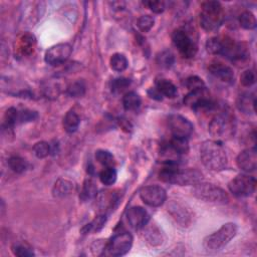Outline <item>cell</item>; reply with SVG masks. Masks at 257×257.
I'll return each mask as SVG.
<instances>
[{"label":"cell","instance_id":"1","mask_svg":"<svg viewBox=\"0 0 257 257\" xmlns=\"http://www.w3.org/2000/svg\"><path fill=\"white\" fill-rule=\"evenodd\" d=\"M202 173L196 169L181 170L177 164H166L160 171L159 178L163 182L180 186L196 185L202 181Z\"/></svg>","mask_w":257,"mask_h":257},{"label":"cell","instance_id":"2","mask_svg":"<svg viewBox=\"0 0 257 257\" xmlns=\"http://www.w3.org/2000/svg\"><path fill=\"white\" fill-rule=\"evenodd\" d=\"M200 158L205 167L215 172L224 170L228 164L224 148L216 141H206L202 144L200 148Z\"/></svg>","mask_w":257,"mask_h":257},{"label":"cell","instance_id":"3","mask_svg":"<svg viewBox=\"0 0 257 257\" xmlns=\"http://www.w3.org/2000/svg\"><path fill=\"white\" fill-rule=\"evenodd\" d=\"M224 9L218 1L203 2L200 12V24L208 32L217 30L224 21Z\"/></svg>","mask_w":257,"mask_h":257},{"label":"cell","instance_id":"4","mask_svg":"<svg viewBox=\"0 0 257 257\" xmlns=\"http://www.w3.org/2000/svg\"><path fill=\"white\" fill-rule=\"evenodd\" d=\"M236 125L234 117L228 112L217 114L209 124V133L218 140H228L234 136Z\"/></svg>","mask_w":257,"mask_h":257},{"label":"cell","instance_id":"5","mask_svg":"<svg viewBox=\"0 0 257 257\" xmlns=\"http://www.w3.org/2000/svg\"><path fill=\"white\" fill-rule=\"evenodd\" d=\"M235 223H226L216 232L208 235L204 239V247L208 251H219L223 249L237 234Z\"/></svg>","mask_w":257,"mask_h":257},{"label":"cell","instance_id":"6","mask_svg":"<svg viewBox=\"0 0 257 257\" xmlns=\"http://www.w3.org/2000/svg\"><path fill=\"white\" fill-rule=\"evenodd\" d=\"M192 193L196 198L205 202L226 204L229 201L227 193L223 189H221L220 187L213 184L200 182L195 185Z\"/></svg>","mask_w":257,"mask_h":257},{"label":"cell","instance_id":"7","mask_svg":"<svg viewBox=\"0 0 257 257\" xmlns=\"http://www.w3.org/2000/svg\"><path fill=\"white\" fill-rule=\"evenodd\" d=\"M172 40L183 58L192 59L196 56L197 44L185 30L176 29L172 34Z\"/></svg>","mask_w":257,"mask_h":257},{"label":"cell","instance_id":"8","mask_svg":"<svg viewBox=\"0 0 257 257\" xmlns=\"http://www.w3.org/2000/svg\"><path fill=\"white\" fill-rule=\"evenodd\" d=\"M229 191L236 197H249L256 189V180L249 175H238L228 184Z\"/></svg>","mask_w":257,"mask_h":257},{"label":"cell","instance_id":"9","mask_svg":"<svg viewBox=\"0 0 257 257\" xmlns=\"http://www.w3.org/2000/svg\"><path fill=\"white\" fill-rule=\"evenodd\" d=\"M187 204H184L178 200H171L168 203L167 210L178 224L183 227L190 226L193 221V212Z\"/></svg>","mask_w":257,"mask_h":257},{"label":"cell","instance_id":"10","mask_svg":"<svg viewBox=\"0 0 257 257\" xmlns=\"http://www.w3.org/2000/svg\"><path fill=\"white\" fill-rule=\"evenodd\" d=\"M168 125L173 137L177 138L188 139L194 131V126L189 119L178 114L171 115L168 118Z\"/></svg>","mask_w":257,"mask_h":257},{"label":"cell","instance_id":"11","mask_svg":"<svg viewBox=\"0 0 257 257\" xmlns=\"http://www.w3.org/2000/svg\"><path fill=\"white\" fill-rule=\"evenodd\" d=\"M72 53L73 47L70 43H59L46 50L44 60L51 66L60 65L71 58Z\"/></svg>","mask_w":257,"mask_h":257},{"label":"cell","instance_id":"12","mask_svg":"<svg viewBox=\"0 0 257 257\" xmlns=\"http://www.w3.org/2000/svg\"><path fill=\"white\" fill-rule=\"evenodd\" d=\"M133 245V236L129 232H122L116 234L109 243L107 249L112 256L126 255Z\"/></svg>","mask_w":257,"mask_h":257},{"label":"cell","instance_id":"13","mask_svg":"<svg viewBox=\"0 0 257 257\" xmlns=\"http://www.w3.org/2000/svg\"><path fill=\"white\" fill-rule=\"evenodd\" d=\"M142 201L150 207H160L167 199V193L163 187L150 185L144 187L140 192Z\"/></svg>","mask_w":257,"mask_h":257},{"label":"cell","instance_id":"14","mask_svg":"<svg viewBox=\"0 0 257 257\" xmlns=\"http://www.w3.org/2000/svg\"><path fill=\"white\" fill-rule=\"evenodd\" d=\"M127 220L133 229L140 230L148 225L150 215L143 207L135 206L130 208L127 212Z\"/></svg>","mask_w":257,"mask_h":257},{"label":"cell","instance_id":"15","mask_svg":"<svg viewBox=\"0 0 257 257\" xmlns=\"http://www.w3.org/2000/svg\"><path fill=\"white\" fill-rule=\"evenodd\" d=\"M208 70L214 78H216L222 82L228 83V84H231L234 82L233 70L230 66L226 65L222 61H219V60L211 61L208 65Z\"/></svg>","mask_w":257,"mask_h":257},{"label":"cell","instance_id":"16","mask_svg":"<svg viewBox=\"0 0 257 257\" xmlns=\"http://www.w3.org/2000/svg\"><path fill=\"white\" fill-rule=\"evenodd\" d=\"M15 55L19 57L31 56L37 47V39L31 33H23L15 42Z\"/></svg>","mask_w":257,"mask_h":257},{"label":"cell","instance_id":"17","mask_svg":"<svg viewBox=\"0 0 257 257\" xmlns=\"http://www.w3.org/2000/svg\"><path fill=\"white\" fill-rule=\"evenodd\" d=\"M238 168L246 173L254 172L257 167V151L255 148H249L242 151L236 158Z\"/></svg>","mask_w":257,"mask_h":257},{"label":"cell","instance_id":"18","mask_svg":"<svg viewBox=\"0 0 257 257\" xmlns=\"http://www.w3.org/2000/svg\"><path fill=\"white\" fill-rule=\"evenodd\" d=\"M208 99H210V93L208 92L206 87H204L190 91V93L184 98V102L185 105L194 110L202 101Z\"/></svg>","mask_w":257,"mask_h":257},{"label":"cell","instance_id":"19","mask_svg":"<svg viewBox=\"0 0 257 257\" xmlns=\"http://www.w3.org/2000/svg\"><path fill=\"white\" fill-rule=\"evenodd\" d=\"M156 90L161 96H164L168 99H174L178 95L176 85L167 79H159L156 80Z\"/></svg>","mask_w":257,"mask_h":257},{"label":"cell","instance_id":"20","mask_svg":"<svg viewBox=\"0 0 257 257\" xmlns=\"http://www.w3.org/2000/svg\"><path fill=\"white\" fill-rule=\"evenodd\" d=\"M75 184L65 179H59L53 189V194L57 198H63L71 195L75 191Z\"/></svg>","mask_w":257,"mask_h":257},{"label":"cell","instance_id":"21","mask_svg":"<svg viewBox=\"0 0 257 257\" xmlns=\"http://www.w3.org/2000/svg\"><path fill=\"white\" fill-rule=\"evenodd\" d=\"M255 97L250 94H243L239 96L237 99V108L244 114H252L255 112Z\"/></svg>","mask_w":257,"mask_h":257},{"label":"cell","instance_id":"22","mask_svg":"<svg viewBox=\"0 0 257 257\" xmlns=\"http://www.w3.org/2000/svg\"><path fill=\"white\" fill-rule=\"evenodd\" d=\"M79 124H80V119L76 112L70 111L66 113V115L63 118V128L65 132L70 134L77 132L79 127Z\"/></svg>","mask_w":257,"mask_h":257},{"label":"cell","instance_id":"23","mask_svg":"<svg viewBox=\"0 0 257 257\" xmlns=\"http://www.w3.org/2000/svg\"><path fill=\"white\" fill-rule=\"evenodd\" d=\"M144 237L146 241L152 246L160 245L163 242V234L161 230L156 226L148 227L144 232Z\"/></svg>","mask_w":257,"mask_h":257},{"label":"cell","instance_id":"24","mask_svg":"<svg viewBox=\"0 0 257 257\" xmlns=\"http://www.w3.org/2000/svg\"><path fill=\"white\" fill-rule=\"evenodd\" d=\"M141 97L135 92H129L123 98V106L126 111L138 110L141 107Z\"/></svg>","mask_w":257,"mask_h":257},{"label":"cell","instance_id":"25","mask_svg":"<svg viewBox=\"0 0 257 257\" xmlns=\"http://www.w3.org/2000/svg\"><path fill=\"white\" fill-rule=\"evenodd\" d=\"M7 164H8V167L13 171V172L17 174L24 173L25 171L29 168L28 162L20 156L10 157L7 161Z\"/></svg>","mask_w":257,"mask_h":257},{"label":"cell","instance_id":"26","mask_svg":"<svg viewBox=\"0 0 257 257\" xmlns=\"http://www.w3.org/2000/svg\"><path fill=\"white\" fill-rule=\"evenodd\" d=\"M110 65L112 70L118 73H122L127 70L129 65L128 59L123 54H115L110 59Z\"/></svg>","mask_w":257,"mask_h":257},{"label":"cell","instance_id":"27","mask_svg":"<svg viewBox=\"0 0 257 257\" xmlns=\"http://www.w3.org/2000/svg\"><path fill=\"white\" fill-rule=\"evenodd\" d=\"M97 192H98V187L96 183L92 179H87L83 183L80 198L83 201H88L94 198L97 195Z\"/></svg>","mask_w":257,"mask_h":257},{"label":"cell","instance_id":"28","mask_svg":"<svg viewBox=\"0 0 257 257\" xmlns=\"http://www.w3.org/2000/svg\"><path fill=\"white\" fill-rule=\"evenodd\" d=\"M106 221H107V216L105 214L99 215L94 221L91 222V223L87 224L81 229L82 234H88V233H91V232H96V231L98 232V231H99L102 227L105 226Z\"/></svg>","mask_w":257,"mask_h":257},{"label":"cell","instance_id":"29","mask_svg":"<svg viewBox=\"0 0 257 257\" xmlns=\"http://www.w3.org/2000/svg\"><path fill=\"white\" fill-rule=\"evenodd\" d=\"M117 178H118V173L114 167H106L99 174L100 182L106 186H111L115 184Z\"/></svg>","mask_w":257,"mask_h":257},{"label":"cell","instance_id":"30","mask_svg":"<svg viewBox=\"0 0 257 257\" xmlns=\"http://www.w3.org/2000/svg\"><path fill=\"white\" fill-rule=\"evenodd\" d=\"M239 24L244 29L252 30L256 27V19L252 12L246 10L239 16Z\"/></svg>","mask_w":257,"mask_h":257},{"label":"cell","instance_id":"31","mask_svg":"<svg viewBox=\"0 0 257 257\" xmlns=\"http://www.w3.org/2000/svg\"><path fill=\"white\" fill-rule=\"evenodd\" d=\"M96 160L105 168L113 167L115 163V158L113 154L107 150H98L96 152Z\"/></svg>","mask_w":257,"mask_h":257},{"label":"cell","instance_id":"32","mask_svg":"<svg viewBox=\"0 0 257 257\" xmlns=\"http://www.w3.org/2000/svg\"><path fill=\"white\" fill-rule=\"evenodd\" d=\"M19 114L20 112L14 108H9L6 111L4 116V123H3L4 129H8V131L13 129L15 124L19 122Z\"/></svg>","mask_w":257,"mask_h":257},{"label":"cell","instance_id":"33","mask_svg":"<svg viewBox=\"0 0 257 257\" xmlns=\"http://www.w3.org/2000/svg\"><path fill=\"white\" fill-rule=\"evenodd\" d=\"M85 93V84L82 80H77L67 88V94L72 98H80Z\"/></svg>","mask_w":257,"mask_h":257},{"label":"cell","instance_id":"34","mask_svg":"<svg viewBox=\"0 0 257 257\" xmlns=\"http://www.w3.org/2000/svg\"><path fill=\"white\" fill-rule=\"evenodd\" d=\"M11 251L15 256L20 257H30L34 256V252L31 247L23 243H15L11 247Z\"/></svg>","mask_w":257,"mask_h":257},{"label":"cell","instance_id":"35","mask_svg":"<svg viewBox=\"0 0 257 257\" xmlns=\"http://www.w3.org/2000/svg\"><path fill=\"white\" fill-rule=\"evenodd\" d=\"M33 152L39 159H44L51 153V147L46 142H39L33 146Z\"/></svg>","mask_w":257,"mask_h":257},{"label":"cell","instance_id":"36","mask_svg":"<svg viewBox=\"0 0 257 257\" xmlns=\"http://www.w3.org/2000/svg\"><path fill=\"white\" fill-rule=\"evenodd\" d=\"M188 139L184 138H177V137H173V139L171 140L169 143L170 146L172 147L178 154L182 155V154H186L189 150V146H188Z\"/></svg>","mask_w":257,"mask_h":257},{"label":"cell","instance_id":"37","mask_svg":"<svg viewBox=\"0 0 257 257\" xmlns=\"http://www.w3.org/2000/svg\"><path fill=\"white\" fill-rule=\"evenodd\" d=\"M154 24H155V20L151 15H142L137 21V26L142 32H149Z\"/></svg>","mask_w":257,"mask_h":257},{"label":"cell","instance_id":"38","mask_svg":"<svg viewBox=\"0 0 257 257\" xmlns=\"http://www.w3.org/2000/svg\"><path fill=\"white\" fill-rule=\"evenodd\" d=\"M206 49L209 54L220 56V49H221V40L220 37L212 38L207 40L206 42Z\"/></svg>","mask_w":257,"mask_h":257},{"label":"cell","instance_id":"39","mask_svg":"<svg viewBox=\"0 0 257 257\" xmlns=\"http://www.w3.org/2000/svg\"><path fill=\"white\" fill-rule=\"evenodd\" d=\"M185 84H186V87L189 89L190 91H193V90H196V89H199V88L206 87V85H205V83H204V81H203V79H200L199 77H196V76L188 78L186 79V81H185Z\"/></svg>","mask_w":257,"mask_h":257},{"label":"cell","instance_id":"40","mask_svg":"<svg viewBox=\"0 0 257 257\" xmlns=\"http://www.w3.org/2000/svg\"><path fill=\"white\" fill-rule=\"evenodd\" d=\"M158 61L164 67H171L174 63V56L170 51H163L158 57Z\"/></svg>","mask_w":257,"mask_h":257},{"label":"cell","instance_id":"41","mask_svg":"<svg viewBox=\"0 0 257 257\" xmlns=\"http://www.w3.org/2000/svg\"><path fill=\"white\" fill-rule=\"evenodd\" d=\"M144 4L154 13H157L160 14L162 12H164V10L166 9V3L164 1H146L144 2Z\"/></svg>","mask_w":257,"mask_h":257},{"label":"cell","instance_id":"42","mask_svg":"<svg viewBox=\"0 0 257 257\" xmlns=\"http://www.w3.org/2000/svg\"><path fill=\"white\" fill-rule=\"evenodd\" d=\"M240 82L243 87H251L255 82V73L252 70L245 71L240 77Z\"/></svg>","mask_w":257,"mask_h":257},{"label":"cell","instance_id":"43","mask_svg":"<svg viewBox=\"0 0 257 257\" xmlns=\"http://www.w3.org/2000/svg\"><path fill=\"white\" fill-rule=\"evenodd\" d=\"M38 113L29 111V110H24L20 112L19 114V122L20 123H26V122H32L34 119H38Z\"/></svg>","mask_w":257,"mask_h":257},{"label":"cell","instance_id":"44","mask_svg":"<svg viewBox=\"0 0 257 257\" xmlns=\"http://www.w3.org/2000/svg\"><path fill=\"white\" fill-rule=\"evenodd\" d=\"M131 81L128 79H117L113 81L112 83V88L114 92H122L125 89H127L130 85Z\"/></svg>","mask_w":257,"mask_h":257}]
</instances>
